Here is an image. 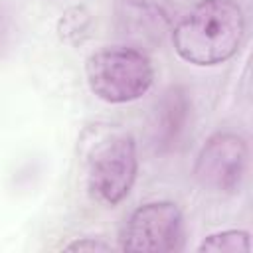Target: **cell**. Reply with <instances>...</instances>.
Wrapping results in <instances>:
<instances>
[{
    "instance_id": "cell-1",
    "label": "cell",
    "mask_w": 253,
    "mask_h": 253,
    "mask_svg": "<svg viewBox=\"0 0 253 253\" xmlns=\"http://www.w3.org/2000/svg\"><path fill=\"white\" fill-rule=\"evenodd\" d=\"M245 34L243 10L233 0H202L172 28L176 53L200 67L231 59Z\"/></svg>"
},
{
    "instance_id": "cell-2",
    "label": "cell",
    "mask_w": 253,
    "mask_h": 253,
    "mask_svg": "<svg viewBox=\"0 0 253 253\" xmlns=\"http://www.w3.org/2000/svg\"><path fill=\"white\" fill-rule=\"evenodd\" d=\"M89 89L105 103L121 105L140 99L154 83V67L146 51L132 45H107L85 63Z\"/></svg>"
},
{
    "instance_id": "cell-3",
    "label": "cell",
    "mask_w": 253,
    "mask_h": 253,
    "mask_svg": "<svg viewBox=\"0 0 253 253\" xmlns=\"http://www.w3.org/2000/svg\"><path fill=\"white\" fill-rule=\"evenodd\" d=\"M138 172L136 142L130 134H115L103 140L89 158L87 186L95 200L117 206L123 202Z\"/></svg>"
},
{
    "instance_id": "cell-4",
    "label": "cell",
    "mask_w": 253,
    "mask_h": 253,
    "mask_svg": "<svg viewBox=\"0 0 253 253\" xmlns=\"http://www.w3.org/2000/svg\"><path fill=\"white\" fill-rule=\"evenodd\" d=\"M184 217L174 202H148L125 221L119 247L132 253H168L182 247Z\"/></svg>"
},
{
    "instance_id": "cell-5",
    "label": "cell",
    "mask_w": 253,
    "mask_h": 253,
    "mask_svg": "<svg viewBox=\"0 0 253 253\" xmlns=\"http://www.w3.org/2000/svg\"><path fill=\"white\" fill-rule=\"evenodd\" d=\"M249 148L237 132H215L200 148L194 164L196 182L215 194H233L245 176Z\"/></svg>"
},
{
    "instance_id": "cell-6",
    "label": "cell",
    "mask_w": 253,
    "mask_h": 253,
    "mask_svg": "<svg viewBox=\"0 0 253 253\" xmlns=\"http://www.w3.org/2000/svg\"><path fill=\"white\" fill-rule=\"evenodd\" d=\"M176 6L170 0H119L115 6V28L126 45L156 47L174 28Z\"/></svg>"
},
{
    "instance_id": "cell-7",
    "label": "cell",
    "mask_w": 253,
    "mask_h": 253,
    "mask_svg": "<svg viewBox=\"0 0 253 253\" xmlns=\"http://www.w3.org/2000/svg\"><path fill=\"white\" fill-rule=\"evenodd\" d=\"M186 111H188V103L184 99V93H180L178 89H172L170 93H166L162 101V111H160L162 125L158 126V132L166 140V144L176 140L178 132L184 128Z\"/></svg>"
},
{
    "instance_id": "cell-8",
    "label": "cell",
    "mask_w": 253,
    "mask_h": 253,
    "mask_svg": "<svg viewBox=\"0 0 253 253\" xmlns=\"http://www.w3.org/2000/svg\"><path fill=\"white\" fill-rule=\"evenodd\" d=\"M200 253L204 251H213V253H247L251 251V239H249V233L243 231V229H225V231H217V233H211L208 235L200 247H198Z\"/></svg>"
},
{
    "instance_id": "cell-9",
    "label": "cell",
    "mask_w": 253,
    "mask_h": 253,
    "mask_svg": "<svg viewBox=\"0 0 253 253\" xmlns=\"http://www.w3.org/2000/svg\"><path fill=\"white\" fill-rule=\"evenodd\" d=\"M89 12L85 8H69L61 18H59V24H57V32L61 36V40H67V42H77L81 40V36L87 32L89 28Z\"/></svg>"
},
{
    "instance_id": "cell-10",
    "label": "cell",
    "mask_w": 253,
    "mask_h": 253,
    "mask_svg": "<svg viewBox=\"0 0 253 253\" xmlns=\"http://www.w3.org/2000/svg\"><path fill=\"white\" fill-rule=\"evenodd\" d=\"M16 34V22H14V12L10 10L8 4L0 2V59L10 51L12 42Z\"/></svg>"
},
{
    "instance_id": "cell-11",
    "label": "cell",
    "mask_w": 253,
    "mask_h": 253,
    "mask_svg": "<svg viewBox=\"0 0 253 253\" xmlns=\"http://www.w3.org/2000/svg\"><path fill=\"white\" fill-rule=\"evenodd\" d=\"M65 249L67 251H111V245L95 237H81V239L67 243Z\"/></svg>"
}]
</instances>
